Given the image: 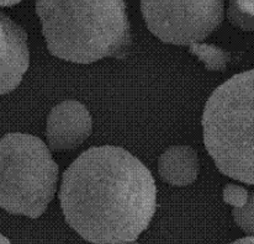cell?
<instances>
[{
  "mask_svg": "<svg viewBox=\"0 0 254 244\" xmlns=\"http://www.w3.org/2000/svg\"><path fill=\"white\" fill-rule=\"evenodd\" d=\"M68 225L93 244L136 242L157 210L148 168L123 147H91L62 177L58 194Z\"/></svg>",
  "mask_w": 254,
  "mask_h": 244,
  "instance_id": "cell-1",
  "label": "cell"
},
{
  "mask_svg": "<svg viewBox=\"0 0 254 244\" xmlns=\"http://www.w3.org/2000/svg\"><path fill=\"white\" fill-rule=\"evenodd\" d=\"M36 12L51 55L73 63L125 58L132 36L123 0L37 1Z\"/></svg>",
  "mask_w": 254,
  "mask_h": 244,
  "instance_id": "cell-2",
  "label": "cell"
},
{
  "mask_svg": "<svg viewBox=\"0 0 254 244\" xmlns=\"http://www.w3.org/2000/svg\"><path fill=\"white\" fill-rule=\"evenodd\" d=\"M201 124L216 168L254 185V68L235 74L212 91Z\"/></svg>",
  "mask_w": 254,
  "mask_h": 244,
  "instance_id": "cell-3",
  "label": "cell"
},
{
  "mask_svg": "<svg viewBox=\"0 0 254 244\" xmlns=\"http://www.w3.org/2000/svg\"><path fill=\"white\" fill-rule=\"evenodd\" d=\"M0 206L39 218L55 196L60 168L39 137L7 133L0 142Z\"/></svg>",
  "mask_w": 254,
  "mask_h": 244,
  "instance_id": "cell-4",
  "label": "cell"
},
{
  "mask_svg": "<svg viewBox=\"0 0 254 244\" xmlns=\"http://www.w3.org/2000/svg\"><path fill=\"white\" fill-rule=\"evenodd\" d=\"M149 31L166 43L190 46L202 41L220 26L223 1H141Z\"/></svg>",
  "mask_w": 254,
  "mask_h": 244,
  "instance_id": "cell-5",
  "label": "cell"
},
{
  "mask_svg": "<svg viewBox=\"0 0 254 244\" xmlns=\"http://www.w3.org/2000/svg\"><path fill=\"white\" fill-rule=\"evenodd\" d=\"M91 131L93 119L88 108L77 100H64L48 114L47 146L52 152L72 151L84 143Z\"/></svg>",
  "mask_w": 254,
  "mask_h": 244,
  "instance_id": "cell-6",
  "label": "cell"
},
{
  "mask_svg": "<svg viewBox=\"0 0 254 244\" xmlns=\"http://www.w3.org/2000/svg\"><path fill=\"white\" fill-rule=\"evenodd\" d=\"M0 93H11L29 69L30 52L27 34L19 24L0 15Z\"/></svg>",
  "mask_w": 254,
  "mask_h": 244,
  "instance_id": "cell-7",
  "label": "cell"
},
{
  "mask_svg": "<svg viewBox=\"0 0 254 244\" xmlns=\"http://www.w3.org/2000/svg\"><path fill=\"white\" fill-rule=\"evenodd\" d=\"M200 163L197 152L190 146H173L161 154L158 173L166 183L187 186L197 179Z\"/></svg>",
  "mask_w": 254,
  "mask_h": 244,
  "instance_id": "cell-8",
  "label": "cell"
},
{
  "mask_svg": "<svg viewBox=\"0 0 254 244\" xmlns=\"http://www.w3.org/2000/svg\"><path fill=\"white\" fill-rule=\"evenodd\" d=\"M189 52L196 56L209 72H223L231 61V53L215 45L192 43L189 46Z\"/></svg>",
  "mask_w": 254,
  "mask_h": 244,
  "instance_id": "cell-9",
  "label": "cell"
},
{
  "mask_svg": "<svg viewBox=\"0 0 254 244\" xmlns=\"http://www.w3.org/2000/svg\"><path fill=\"white\" fill-rule=\"evenodd\" d=\"M235 222L250 237H254V191L250 192L247 205L241 208H232Z\"/></svg>",
  "mask_w": 254,
  "mask_h": 244,
  "instance_id": "cell-10",
  "label": "cell"
},
{
  "mask_svg": "<svg viewBox=\"0 0 254 244\" xmlns=\"http://www.w3.org/2000/svg\"><path fill=\"white\" fill-rule=\"evenodd\" d=\"M223 201L232 206L233 208H241L247 205L250 192L246 187L236 184H226L222 192Z\"/></svg>",
  "mask_w": 254,
  "mask_h": 244,
  "instance_id": "cell-11",
  "label": "cell"
},
{
  "mask_svg": "<svg viewBox=\"0 0 254 244\" xmlns=\"http://www.w3.org/2000/svg\"><path fill=\"white\" fill-rule=\"evenodd\" d=\"M227 17L231 24L241 27L242 30L254 31V19L240 9L237 1H230L227 9Z\"/></svg>",
  "mask_w": 254,
  "mask_h": 244,
  "instance_id": "cell-12",
  "label": "cell"
},
{
  "mask_svg": "<svg viewBox=\"0 0 254 244\" xmlns=\"http://www.w3.org/2000/svg\"><path fill=\"white\" fill-rule=\"evenodd\" d=\"M237 4L243 12L254 19V1H237Z\"/></svg>",
  "mask_w": 254,
  "mask_h": 244,
  "instance_id": "cell-13",
  "label": "cell"
},
{
  "mask_svg": "<svg viewBox=\"0 0 254 244\" xmlns=\"http://www.w3.org/2000/svg\"><path fill=\"white\" fill-rule=\"evenodd\" d=\"M230 244H254V237H246V238H241V240L235 241V242L230 243Z\"/></svg>",
  "mask_w": 254,
  "mask_h": 244,
  "instance_id": "cell-14",
  "label": "cell"
},
{
  "mask_svg": "<svg viewBox=\"0 0 254 244\" xmlns=\"http://www.w3.org/2000/svg\"><path fill=\"white\" fill-rule=\"evenodd\" d=\"M20 1H1L0 2V5H1V6H14V5H17L19 4Z\"/></svg>",
  "mask_w": 254,
  "mask_h": 244,
  "instance_id": "cell-15",
  "label": "cell"
},
{
  "mask_svg": "<svg viewBox=\"0 0 254 244\" xmlns=\"http://www.w3.org/2000/svg\"><path fill=\"white\" fill-rule=\"evenodd\" d=\"M0 241H1V244H11V243H10V241L7 240L5 236H1V237H0Z\"/></svg>",
  "mask_w": 254,
  "mask_h": 244,
  "instance_id": "cell-16",
  "label": "cell"
},
{
  "mask_svg": "<svg viewBox=\"0 0 254 244\" xmlns=\"http://www.w3.org/2000/svg\"><path fill=\"white\" fill-rule=\"evenodd\" d=\"M120 244H139L137 242H126V243H120Z\"/></svg>",
  "mask_w": 254,
  "mask_h": 244,
  "instance_id": "cell-17",
  "label": "cell"
}]
</instances>
